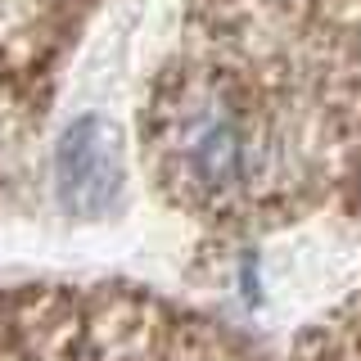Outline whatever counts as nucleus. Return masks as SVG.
<instances>
[{
    "label": "nucleus",
    "mask_w": 361,
    "mask_h": 361,
    "mask_svg": "<svg viewBox=\"0 0 361 361\" xmlns=\"http://www.w3.org/2000/svg\"><path fill=\"white\" fill-rule=\"evenodd\" d=\"M54 190L63 212L104 217L122 190V145L104 118H77L54 149Z\"/></svg>",
    "instance_id": "obj_1"
}]
</instances>
